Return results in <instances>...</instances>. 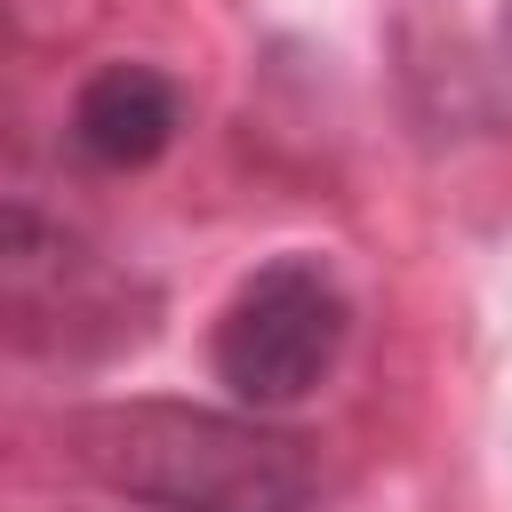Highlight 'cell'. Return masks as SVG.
<instances>
[{
  "label": "cell",
  "instance_id": "1",
  "mask_svg": "<svg viewBox=\"0 0 512 512\" xmlns=\"http://www.w3.org/2000/svg\"><path fill=\"white\" fill-rule=\"evenodd\" d=\"M64 440L88 480L152 512H312L320 504L312 440L256 416L184 408V400H112L72 416Z\"/></svg>",
  "mask_w": 512,
  "mask_h": 512
},
{
  "label": "cell",
  "instance_id": "2",
  "mask_svg": "<svg viewBox=\"0 0 512 512\" xmlns=\"http://www.w3.org/2000/svg\"><path fill=\"white\" fill-rule=\"evenodd\" d=\"M344 336H352V304L336 272L320 256H272L216 312V376L248 408H288L328 384Z\"/></svg>",
  "mask_w": 512,
  "mask_h": 512
},
{
  "label": "cell",
  "instance_id": "3",
  "mask_svg": "<svg viewBox=\"0 0 512 512\" xmlns=\"http://www.w3.org/2000/svg\"><path fill=\"white\" fill-rule=\"evenodd\" d=\"M176 120H184V96L152 64H104L72 96V144L96 168H152L176 144Z\"/></svg>",
  "mask_w": 512,
  "mask_h": 512
},
{
  "label": "cell",
  "instance_id": "4",
  "mask_svg": "<svg viewBox=\"0 0 512 512\" xmlns=\"http://www.w3.org/2000/svg\"><path fill=\"white\" fill-rule=\"evenodd\" d=\"M504 48H512V0H504Z\"/></svg>",
  "mask_w": 512,
  "mask_h": 512
}]
</instances>
